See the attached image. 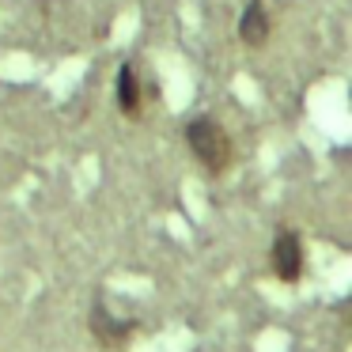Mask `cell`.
<instances>
[{
	"mask_svg": "<svg viewBox=\"0 0 352 352\" xmlns=\"http://www.w3.org/2000/svg\"><path fill=\"white\" fill-rule=\"evenodd\" d=\"M269 265H273L276 280L296 284L303 276V239L292 228H280L273 239V250H269Z\"/></svg>",
	"mask_w": 352,
	"mask_h": 352,
	"instance_id": "cell-2",
	"label": "cell"
},
{
	"mask_svg": "<svg viewBox=\"0 0 352 352\" xmlns=\"http://www.w3.org/2000/svg\"><path fill=\"white\" fill-rule=\"evenodd\" d=\"M118 107H122L125 118L144 114V84H140V72L133 61H125L118 69Z\"/></svg>",
	"mask_w": 352,
	"mask_h": 352,
	"instance_id": "cell-3",
	"label": "cell"
},
{
	"mask_svg": "<svg viewBox=\"0 0 352 352\" xmlns=\"http://www.w3.org/2000/svg\"><path fill=\"white\" fill-rule=\"evenodd\" d=\"M186 144H190L193 160L216 178H220L223 170L231 167V160H235V144H231L228 129H223L212 114L190 118V125H186Z\"/></svg>",
	"mask_w": 352,
	"mask_h": 352,
	"instance_id": "cell-1",
	"label": "cell"
},
{
	"mask_svg": "<svg viewBox=\"0 0 352 352\" xmlns=\"http://www.w3.org/2000/svg\"><path fill=\"white\" fill-rule=\"evenodd\" d=\"M239 38H243V46L258 50L269 42V12L261 0H246L243 16H239Z\"/></svg>",
	"mask_w": 352,
	"mask_h": 352,
	"instance_id": "cell-4",
	"label": "cell"
}]
</instances>
